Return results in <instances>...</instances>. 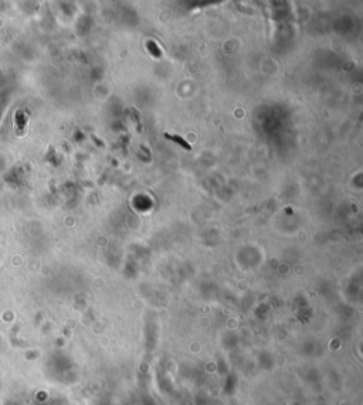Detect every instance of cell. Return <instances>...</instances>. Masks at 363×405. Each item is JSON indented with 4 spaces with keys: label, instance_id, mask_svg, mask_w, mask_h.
I'll use <instances>...</instances> for the list:
<instances>
[{
    "label": "cell",
    "instance_id": "obj_1",
    "mask_svg": "<svg viewBox=\"0 0 363 405\" xmlns=\"http://www.w3.org/2000/svg\"><path fill=\"white\" fill-rule=\"evenodd\" d=\"M165 136H166L168 139H171V140H174V142H177V143H179L180 146H183L185 149H188V150H189V149H190L189 145H188V143H186L185 140L182 139V138H179V136H172V135H169V133H166Z\"/></svg>",
    "mask_w": 363,
    "mask_h": 405
}]
</instances>
